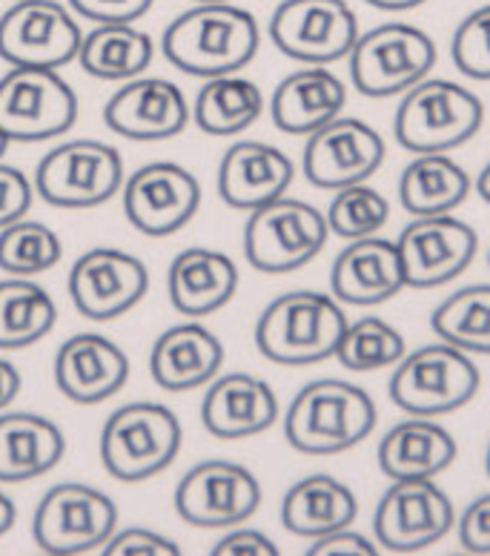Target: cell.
I'll use <instances>...</instances> for the list:
<instances>
[{
    "label": "cell",
    "instance_id": "d6a6232c",
    "mask_svg": "<svg viewBox=\"0 0 490 556\" xmlns=\"http://www.w3.org/2000/svg\"><path fill=\"white\" fill-rule=\"evenodd\" d=\"M264 96L259 84L241 75H218L206 78L196 98V124L206 136H238L262 118Z\"/></svg>",
    "mask_w": 490,
    "mask_h": 556
},
{
    "label": "cell",
    "instance_id": "ee69618b",
    "mask_svg": "<svg viewBox=\"0 0 490 556\" xmlns=\"http://www.w3.org/2000/svg\"><path fill=\"white\" fill-rule=\"evenodd\" d=\"M376 545H373L367 536L362 533H353L350 528H341V531L325 533L313 542V548L307 551V556H376Z\"/></svg>",
    "mask_w": 490,
    "mask_h": 556
},
{
    "label": "cell",
    "instance_id": "836d02e7",
    "mask_svg": "<svg viewBox=\"0 0 490 556\" xmlns=\"http://www.w3.org/2000/svg\"><path fill=\"white\" fill-rule=\"evenodd\" d=\"M52 295L24 276L0 281V350H21L40 342L55 327Z\"/></svg>",
    "mask_w": 490,
    "mask_h": 556
},
{
    "label": "cell",
    "instance_id": "2e32d148",
    "mask_svg": "<svg viewBox=\"0 0 490 556\" xmlns=\"http://www.w3.org/2000/svg\"><path fill=\"white\" fill-rule=\"evenodd\" d=\"M402 270L407 287L434 290L474 264L479 250V236L467 222L444 215H416L402 230L399 241Z\"/></svg>",
    "mask_w": 490,
    "mask_h": 556
},
{
    "label": "cell",
    "instance_id": "8d00e7d4",
    "mask_svg": "<svg viewBox=\"0 0 490 556\" xmlns=\"http://www.w3.org/2000/svg\"><path fill=\"white\" fill-rule=\"evenodd\" d=\"M64 255V244L55 230L40 222L9 224L0 230V270L12 276H40L52 270Z\"/></svg>",
    "mask_w": 490,
    "mask_h": 556
},
{
    "label": "cell",
    "instance_id": "9a60e30c",
    "mask_svg": "<svg viewBox=\"0 0 490 556\" xmlns=\"http://www.w3.org/2000/svg\"><path fill=\"white\" fill-rule=\"evenodd\" d=\"M262 485L253 470L227 459H210L184 473L175 488V510L196 528H229L253 517Z\"/></svg>",
    "mask_w": 490,
    "mask_h": 556
},
{
    "label": "cell",
    "instance_id": "f6af8a7d",
    "mask_svg": "<svg viewBox=\"0 0 490 556\" xmlns=\"http://www.w3.org/2000/svg\"><path fill=\"white\" fill-rule=\"evenodd\" d=\"M276 542L264 536L262 531L241 528V531L227 533L224 540L215 542L213 556H276Z\"/></svg>",
    "mask_w": 490,
    "mask_h": 556
},
{
    "label": "cell",
    "instance_id": "f907efd6",
    "mask_svg": "<svg viewBox=\"0 0 490 556\" xmlns=\"http://www.w3.org/2000/svg\"><path fill=\"white\" fill-rule=\"evenodd\" d=\"M7 150H9V138L3 136V132H0V159L7 155Z\"/></svg>",
    "mask_w": 490,
    "mask_h": 556
},
{
    "label": "cell",
    "instance_id": "4fadbf2b",
    "mask_svg": "<svg viewBox=\"0 0 490 556\" xmlns=\"http://www.w3.org/2000/svg\"><path fill=\"white\" fill-rule=\"evenodd\" d=\"M456 522L451 496L434 479H395L381 496L373 531L381 548L419 554L442 540Z\"/></svg>",
    "mask_w": 490,
    "mask_h": 556
},
{
    "label": "cell",
    "instance_id": "5bb4252c",
    "mask_svg": "<svg viewBox=\"0 0 490 556\" xmlns=\"http://www.w3.org/2000/svg\"><path fill=\"white\" fill-rule=\"evenodd\" d=\"M80 26L58 0H15L0 15V58L12 66L58 70L78 58Z\"/></svg>",
    "mask_w": 490,
    "mask_h": 556
},
{
    "label": "cell",
    "instance_id": "f546056e",
    "mask_svg": "<svg viewBox=\"0 0 490 556\" xmlns=\"http://www.w3.org/2000/svg\"><path fill=\"white\" fill-rule=\"evenodd\" d=\"M66 439L47 416L0 414V482H29L64 459Z\"/></svg>",
    "mask_w": 490,
    "mask_h": 556
},
{
    "label": "cell",
    "instance_id": "6da1fadb",
    "mask_svg": "<svg viewBox=\"0 0 490 556\" xmlns=\"http://www.w3.org/2000/svg\"><path fill=\"white\" fill-rule=\"evenodd\" d=\"M262 29L253 12L233 3H198L175 17L161 52L192 78H218L244 70L259 52Z\"/></svg>",
    "mask_w": 490,
    "mask_h": 556
},
{
    "label": "cell",
    "instance_id": "9c48e42d",
    "mask_svg": "<svg viewBox=\"0 0 490 556\" xmlns=\"http://www.w3.org/2000/svg\"><path fill=\"white\" fill-rule=\"evenodd\" d=\"M327 236V218L313 204L281 195L250 213L244 227V255L255 270L273 276L293 273L325 250Z\"/></svg>",
    "mask_w": 490,
    "mask_h": 556
},
{
    "label": "cell",
    "instance_id": "cb8c5ba5",
    "mask_svg": "<svg viewBox=\"0 0 490 556\" xmlns=\"http://www.w3.org/2000/svg\"><path fill=\"white\" fill-rule=\"evenodd\" d=\"M278 419V396L253 374H227L213 379L201 402V421L215 439L259 437Z\"/></svg>",
    "mask_w": 490,
    "mask_h": 556
},
{
    "label": "cell",
    "instance_id": "74e56055",
    "mask_svg": "<svg viewBox=\"0 0 490 556\" xmlns=\"http://www.w3.org/2000/svg\"><path fill=\"white\" fill-rule=\"evenodd\" d=\"M327 227L339 239H367L388 224L390 204L379 190L367 184H353L344 190H336L330 210H327Z\"/></svg>",
    "mask_w": 490,
    "mask_h": 556
},
{
    "label": "cell",
    "instance_id": "d6986e66",
    "mask_svg": "<svg viewBox=\"0 0 490 556\" xmlns=\"http://www.w3.org/2000/svg\"><path fill=\"white\" fill-rule=\"evenodd\" d=\"M385 161V138L359 118H336L307 136L304 175L318 190H344L364 184Z\"/></svg>",
    "mask_w": 490,
    "mask_h": 556
},
{
    "label": "cell",
    "instance_id": "83f0119b",
    "mask_svg": "<svg viewBox=\"0 0 490 556\" xmlns=\"http://www.w3.org/2000/svg\"><path fill=\"white\" fill-rule=\"evenodd\" d=\"M451 430L425 416L399 421L379 442V468L388 479H434L456 459Z\"/></svg>",
    "mask_w": 490,
    "mask_h": 556
},
{
    "label": "cell",
    "instance_id": "f1b7e54d",
    "mask_svg": "<svg viewBox=\"0 0 490 556\" xmlns=\"http://www.w3.org/2000/svg\"><path fill=\"white\" fill-rule=\"evenodd\" d=\"M356 517V493L330 473L299 479L281 502V525L304 540H318L325 533L350 528Z\"/></svg>",
    "mask_w": 490,
    "mask_h": 556
},
{
    "label": "cell",
    "instance_id": "3957f363",
    "mask_svg": "<svg viewBox=\"0 0 490 556\" xmlns=\"http://www.w3.org/2000/svg\"><path fill=\"white\" fill-rule=\"evenodd\" d=\"M344 330L348 316L336 295L293 290L264 307L255 325V348L276 365H318L336 356Z\"/></svg>",
    "mask_w": 490,
    "mask_h": 556
},
{
    "label": "cell",
    "instance_id": "4316f807",
    "mask_svg": "<svg viewBox=\"0 0 490 556\" xmlns=\"http://www.w3.org/2000/svg\"><path fill=\"white\" fill-rule=\"evenodd\" d=\"M169 302L181 316L201 318L222 311L238 290V267L210 247H190L173 258L166 273Z\"/></svg>",
    "mask_w": 490,
    "mask_h": 556
},
{
    "label": "cell",
    "instance_id": "7dc6e473",
    "mask_svg": "<svg viewBox=\"0 0 490 556\" xmlns=\"http://www.w3.org/2000/svg\"><path fill=\"white\" fill-rule=\"evenodd\" d=\"M15 517H17L15 502L9 500L7 493H0V536H3V533H9V528L15 525Z\"/></svg>",
    "mask_w": 490,
    "mask_h": 556
},
{
    "label": "cell",
    "instance_id": "8992f818",
    "mask_svg": "<svg viewBox=\"0 0 490 556\" xmlns=\"http://www.w3.org/2000/svg\"><path fill=\"white\" fill-rule=\"evenodd\" d=\"M479 384L482 376L470 353L439 342L404 353L390 376V399L404 414L434 419L465 407Z\"/></svg>",
    "mask_w": 490,
    "mask_h": 556
},
{
    "label": "cell",
    "instance_id": "ab89813d",
    "mask_svg": "<svg viewBox=\"0 0 490 556\" xmlns=\"http://www.w3.org/2000/svg\"><path fill=\"white\" fill-rule=\"evenodd\" d=\"M181 548L173 540L147 528H127V531L112 533L110 542L103 545V556H178Z\"/></svg>",
    "mask_w": 490,
    "mask_h": 556
},
{
    "label": "cell",
    "instance_id": "7bdbcfd3",
    "mask_svg": "<svg viewBox=\"0 0 490 556\" xmlns=\"http://www.w3.org/2000/svg\"><path fill=\"white\" fill-rule=\"evenodd\" d=\"M458 542L467 554H490V493L467 505L458 519Z\"/></svg>",
    "mask_w": 490,
    "mask_h": 556
},
{
    "label": "cell",
    "instance_id": "c3c4849f",
    "mask_svg": "<svg viewBox=\"0 0 490 556\" xmlns=\"http://www.w3.org/2000/svg\"><path fill=\"white\" fill-rule=\"evenodd\" d=\"M364 3H370L376 9H385V12H407V9H416L427 0H364Z\"/></svg>",
    "mask_w": 490,
    "mask_h": 556
},
{
    "label": "cell",
    "instance_id": "681fc988",
    "mask_svg": "<svg viewBox=\"0 0 490 556\" xmlns=\"http://www.w3.org/2000/svg\"><path fill=\"white\" fill-rule=\"evenodd\" d=\"M476 192H479V195L490 204V161L482 167L479 178H476Z\"/></svg>",
    "mask_w": 490,
    "mask_h": 556
},
{
    "label": "cell",
    "instance_id": "484cf974",
    "mask_svg": "<svg viewBox=\"0 0 490 556\" xmlns=\"http://www.w3.org/2000/svg\"><path fill=\"white\" fill-rule=\"evenodd\" d=\"M348 104V87L325 66H307L287 75L273 92L269 115L287 136H313L336 121Z\"/></svg>",
    "mask_w": 490,
    "mask_h": 556
},
{
    "label": "cell",
    "instance_id": "60d3db41",
    "mask_svg": "<svg viewBox=\"0 0 490 556\" xmlns=\"http://www.w3.org/2000/svg\"><path fill=\"white\" fill-rule=\"evenodd\" d=\"M33 207V181L17 167L0 164V230L21 222Z\"/></svg>",
    "mask_w": 490,
    "mask_h": 556
},
{
    "label": "cell",
    "instance_id": "1f68e13d",
    "mask_svg": "<svg viewBox=\"0 0 490 556\" xmlns=\"http://www.w3.org/2000/svg\"><path fill=\"white\" fill-rule=\"evenodd\" d=\"M155 43L133 24H98L80 40L78 61L84 72L101 80H133L152 64Z\"/></svg>",
    "mask_w": 490,
    "mask_h": 556
},
{
    "label": "cell",
    "instance_id": "44dd1931",
    "mask_svg": "<svg viewBox=\"0 0 490 556\" xmlns=\"http://www.w3.org/2000/svg\"><path fill=\"white\" fill-rule=\"evenodd\" d=\"M129 379V358L101 333H78L58 348L55 382L78 405H101Z\"/></svg>",
    "mask_w": 490,
    "mask_h": 556
},
{
    "label": "cell",
    "instance_id": "52a82bcc",
    "mask_svg": "<svg viewBox=\"0 0 490 556\" xmlns=\"http://www.w3.org/2000/svg\"><path fill=\"white\" fill-rule=\"evenodd\" d=\"M350 78L367 98H393L416 87L436 66V43L419 26L381 24L350 49Z\"/></svg>",
    "mask_w": 490,
    "mask_h": 556
},
{
    "label": "cell",
    "instance_id": "f35d334b",
    "mask_svg": "<svg viewBox=\"0 0 490 556\" xmlns=\"http://www.w3.org/2000/svg\"><path fill=\"white\" fill-rule=\"evenodd\" d=\"M451 58L462 75L490 80V3L462 21L453 33Z\"/></svg>",
    "mask_w": 490,
    "mask_h": 556
},
{
    "label": "cell",
    "instance_id": "7a4b0ae2",
    "mask_svg": "<svg viewBox=\"0 0 490 556\" xmlns=\"http://www.w3.org/2000/svg\"><path fill=\"white\" fill-rule=\"evenodd\" d=\"M376 419L367 390L344 379H318L304 384L287 407L285 437L299 453L332 456L370 437Z\"/></svg>",
    "mask_w": 490,
    "mask_h": 556
},
{
    "label": "cell",
    "instance_id": "30bf717a",
    "mask_svg": "<svg viewBox=\"0 0 490 556\" xmlns=\"http://www.w3.org/2000/svg\"><path fill=\"white\" fill-rule=\"evenodd\" d=\"M124 187V159L103 141H70L43 155L35 169L40 199L61 210L101 207Z\"/></svg>",
    "mask_w": 490,
    "mask_h": 556
},
{
    "label": "cell",
    "instance_id": "277c9868",
    "mask_svg": "<svg viewBox=\"0 0 490 556\" xmlns=\"http://www.w3.org/2000/svg\"><path fill=\"white\" fill-rule=\"evenodd\" d=\"M482 101L462 84L444 78H425L404 92L395 110L393 132L404 150L451 152L482 129Z\"/></svg>",
    "mask_w": 490,
    "mask_h": 556
},
{
    "label": "cell",
    "instance_id": "b9f144b4",
    "mask_svg": "<svg viewBox=\"0 0 490 556\" xmlns=\"http://www.w3.org/2000/svg\"><path fill=\"white\" fill-rule=\"evenodd\" d=\"M155 0H70L80 17L96 24H133L152 9Z\"/></svg>",
    "mask_w": 490,
    "mask_h": 556
},
{
    "label": "cell",
    "instance_id": "816d5d0a",
    "mask_svg": "<svg viewBox=\"0 0 490 556\" xmlns=\"http://www.w3.org/2000/svg\"><path fill=\"white\" fill-rule=\"evenodd\" d=\"M485 470H488V477H490V445H488V456H485Z\"/></svg>",
    "mask_w": 490,
    "mask_h": 556
},
{
    "label": "cell",
    "instance_id": "bcb514c9",
    "mask_svg": "<svg viewBox=\"0 0 490 556\" xmlns=\"http://www.w3.org/2000/svg\"><path fill=\"white\" fill-rule=\"evenodd\" d=\"M21 393V374L7 358H0V410H7Z\"/></svg>",
    "mask_w": 490,
    "mask_h": 556
},
{
    "label": "cell",
    "instance_id": "ffe728a7",
    "mask_svg": "<svg viewBox=\"0 0 490 556\" xmlns=\"http://www.w3.org/2000/svg\"><path fill=\"white\" fill-rule=\"evenodd\" d=\"M184 89L166 78H133L103 106V124L129 141H166L190 124Z\"/></svg>",
    "mask_w": 490,
    "mask_h": 556
},
{
    "label": "cell",
    "instance_id": "f5cc1de1",
    "mask_svg": "<svg viewBox=\"0 0 490 556\" xmlns=\"http://www.w3.org/2000/svg\"><path fill=\"white\" fill-rule=\"evenodd\" d=\"M196 3H229V0H196Z\"/></svg>",
    "mask_w": 490,
    "mask_h": 556
},
{
    "label": "cell",
    "instance_id": "d590c367",
    "mask_svg": "<svg viewBox=\"0 0 490 556\" xmlns=\"http://www.w3.org/2000/svg\"><path fill=\"white\" fill-rule=\"evenodd\" d=\"M407 353L404 336L388 325L385 318L364 316L350 325L341 336L336 358L341 367L356 370V374H367V370H381V367L399 365Z\"/></svg>",
    "mask_w": 490,
    "mask_h": 556
},
{
    "label": "cell",
    "instance_id": "db71d44e",
    "mask_svg": "<svg viewBox=\"0 0 490 556\" xmlns=\"http://www.w3.org/2000/svg\"><path fill=\"white\" fill-rule=\"evenodd\" d=\"M488 262H490V258H488Z\"/></svg>",
    "mask_w": 490,
    "mask_h": 556
},
{
    "label": "cell",
    "instance_id": "e575fe53",
    "mask_svg": "<svg viewBox=\"0 0 490 556\" xmlns=\"http://www.w3.org/2000/svg\"><path fill=\"white\" fill-rule=\"evenodd\" d=\"M442 342L465 353L490 356V285H470L448 295L430 316Z\"/></svg>",
    "mask_w": 490,
    "mask_h": 556
},
{
    "label": "cell",
    "instance_id": "7402d4cb",
    "mask_svg": "<svg viewBox=\"0 0 490 556\" xmlns=\"http://www.w3.org/2000/svg\"><path fill=\"white\" fill-rule=\"evenodd\" d=\"M330 287L339 302L356 307H373L402 293L407 281L395 241L379 236L350 241L332 262Z\"/></svg>",
    "mask_w": 490,
    "mask_h": 556
},
{
    "label": "cell",
    "instance_id": "603a6c76",
    "mask_svg": "<svg viewBox=\"0 0 490 556\" xmlns=\"http://www.w3.org/2000/svg\"><path fill=\"white\" fill-rule=\"evenodd\" d=\"M293 175V161L281 150L262 141H238L224 152L218 167V195L227 207L253 213L287 195Z\"/></svg>",
    "mask_w": 490,
    "mask_h": 556
},
{
    "label": "cell",
    "instance_id": "8fae6325",
    "mask_svg": "<svg viewBox=\"0 0 490 556\" xmlns=\"http://www.w3.org/2000/svg\"><path fill=\"white\" fill-rule=\"evenodd\" d=\"M118 525V508L103 491L64 482L43 493L33 519V536L43 554L78 556L103 548Z\"/></svg>",
    "mask_w": 490,
    "mask_h": 556
},
{
    "label": "cell",
    "instance_id": "ac0fdd59",
    "mask_svg": "<svg viewBox=\"0 0 490 556\" xmlns=\"http://www.w3.org/2000/svg\"><path fill=\"white\" fill-rule=\"evenodd\" d=\"M201 207V184L190 169L159 161L135 169L124 181V213L135 230L164 239L192 222Z\"/></svg>",
    "mask_w": 490,
    "mask_h": 556
},
{
    "label": "cell",
    "instance_id": "ba28073f",
    "mask_svg": "<svg viewBox=\"0 0 490 556\" xmlns=\"http://www.w3.org/2000/svg\"><path fill=\"white\" fill-rule=\"evenodd\" d=\"M75 121L78 96L58 70L12 66L0 78V132L9 141H47L70 132Z\"/></svg>",
    "mask_w": 490,
    "mask_h": 556
},
{
    "label": "cell",
    "instance_id": "e0dca14e",
    "mask_svg": "<svg viewBox=\"0 0 490 556\" xmlns=\"http://www.w3.org/2000/svg\"><path fill=\"white\" fill-rule=\"evenodd\" d=\"M70 299L80 316L110 321L129 313L150 290L147 264L115 247H96L72 264Z\"/></svg>",
    "mask_w": 490,
    "mask_h": 556
},
{
    "label": "cell",
    "instance_id": "5b68a950",
    "mask_svg": "<svg viewBox=\"0 0 490 556\" xmlns=\"http://www.w3.org/2000/svg\"><path fill=\"white\" fill-rule=\"evenodd\" d=\"M184 433L178 416L159 402H129L101 430V462L121 482H143L175 462Z\"/></svg>",
    "mask_w": 490,
    "mask_h": 556
},
{
    "label": "cell",
    "instance_id": "4dcf8cb0",
    "mask_svg": "<svg viewBox=\"0 0 490 556\" xmlns=\"http://www.w3.org/2000/svg\"><path fill=\"white\" fill-rule=\"evenodd\" d=\"M470 195V175L448 152H422L399 178V201L416 215H444L465 204Z\"/></svg>",
    "mask_w": 490,
    "mask_h": 556
},
{
    "label": "cell",
    "instance_id": "7c38bea8",
    "mask_svg": "<svg viewBox=\"0 0 490 556\" xmlns=\"http://www.w3.org/2000/svg\"><path fill=\"white\" fill-rule=\"evenodd\" d=\"M269 38L293 61L327 66L356 47L359 17L348 0H281L269 17Z\"/></svg>",
    "mask_w": 490,
    "mask_h": 556
},
{
    "label": "cell",
    "instance_id": "d4e9b609",
    "mask_svg": "<svg viewBox=\"0 0 490 556\" xmlns=\"http://www.w3.org/2000/svg\"><path fill=\"white\" fill-rule=\"evenodd\" d=\"M224 365L218 336L204 325H175L155 339L150 353V374L169 393H184L210 384Z\"/></svg>",
    "mask_w": 490,
    "mask_h": 556
}]
</instances>
